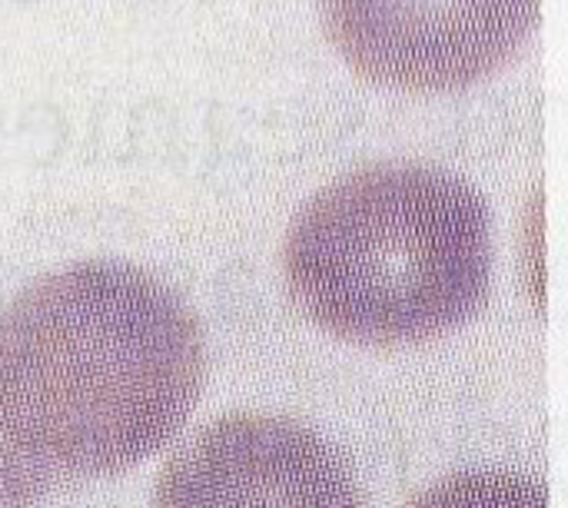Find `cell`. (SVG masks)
Here are the masks:
<instances>
[{
  "mask_svg": "<svg viewBox=\"0 0 568 508\" xmlns=\"http://www.w3.org/2000/svg\"><path fill=\"white\" fill-rule=\"evenodd\" d=\"M196 313L130 263H73L0 309V423L53 476H110L166 446L196 409Z\"/></svg>",
  "mask_w": 568,
  "mask_h": 508,
  "instance_id": "6da1fadb",
  "label": "cell"
},
{
  "mask_svg": "<svg viewBox=\"0 0 568 508\" xmlns=\"http://www.w3.org/2000/svg\"><path fill=\"white\" fill-rule=\"evenodd\" d=\"M283 280L296 309L339 343H436L466 326L489 296V206L476 186L436 166L349 170L290 223Z\"/></svg>",
  "mask_w": 568,
  "mask_h": 508,
  "instance_id": "7a4b0ae2",
  "label": "cell"
},
{
  "mask_svg": "<svg viewBox=\"0 0 568 508\" xmlns=\"http://www.w3.org/2000/svg\"><path fill=\"white\" fill-rule=\"evenodd\" d=\"M316 10L336 57L366 83L453 93L516 60L542 0H316Z\"/></svg>",
  "mask_w": 568,
  "mask_h": 508,
  "instance_id": "3957f363",
  "label": "cell"
},
{
  "mask_svg": "<svg viewBox=\"0 0 568 508\" xmlns=\"http://www.w3.org/2000/svg\"><path fill=\"white\" fill-rule=\"evenodd\" d=\"M153 508H363L346 456L276 413H226L160 473Z\"/></svg>",
  "mask_w": 568,
  "mask_h": 508,
  "instance_id": "277c9868",
  "label": "cell"
},
{
  "mask_svg": "<svg viewBox=\"0 0 568 508\" xmlns=\"http://www.w3.org/2000/svg\"><path fill=\"white\" fill-rule=\"evenodd\" d=\"M406 508H549V492L516 473H463L419 492Z\"/></svg>",
  "mask_w": 568,
  "mask_h": 508,
  "instance_id": "5b68a950",
  "label": "cell"
},
{
  "mask_svg": "<svg viewBox=\"0 0 568 508\" xmlns=\"http://www.w3.org/2000/svg\"><path fill=\"white\" fill-rule=\"evenodd\" d=\"M57 486V476L30 459L0 423V508H37Z\"/></svg>",
  "mask_w": 568,
  "mask_h": 508,
  "instance_id": "8992f818",
  "label": "cell"
}]
</instances>
